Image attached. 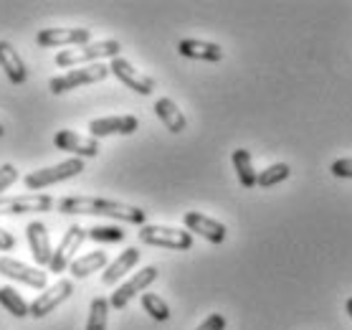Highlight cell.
<instances>
[{
	"label": "cell",
	"mask_w": 352,
	"mask_h": 330,
	"mask_svg": "<svg viewBox=\"0 0 352 330\" xmlns=\"http://www.w3.org/2000/svg\"><path fill=\"white\" fill-rule=\"evenodd\" d=\"M122 51V43L114 39L107 41H96V43H89V46H79V49H69V51H58L54 61L61 69H72V66H89V64H99V59H117Z\"/></svg>",
	"instance_id": "2"
},
{
	"label": "cell",
	"mask_w": 352,
	"mask_h": 330,
	"mask_svg": "<svg viewBox=\"0 0 352 330\" xmlns=\"http://www.w3.org/2000/svg\"><path fill=\"white\" fill-rule=\"evenodd\" d=\"M0 307H6L13 318H28L31 315V305L13 287H0Z\"/></svg>",
	"instance_id": "23"
},
{
	"label": "cell",
	"mask_w": 352,
	"mask_h": 330,
	"mask_svg": "<svg viewBox=\"0 0 352 330\" xmlns=\"http://www.w3.org/2000/svg\"><path fill=\"white\" fill-rule=\"evenodd\" d=\"M140 127V120L135 114H112V117H99L89 122V132L94 140L109 135H132Z\"/></svg>",
	"instance_id": "13"
},
{
	"label": "cell",
	"mask_w": 352,
	"mask_h": 330,
	"mask_svg": "<svg viewBox=\"0 0 352 330\" xmlns=\"http://www.w3.org/2000/svg\"><path fill=\"white\" fill-rule=\"evenodd\" d=\"M137 262H140V249H137V247H127L114 262H109V267H107L104 274H102V285H117Z\"/></svg>",
	"instance_id": "20"
},
{
	"label": "cell",
	"mask_w": 352,
	"mask_h": 330,
	"mask_svg": "<svg viewBox=\"0 0 352 330\" xmlns=\"http://www.w3.org/2000/svg\"><path fill=\"white\" fill-rule=\"evenodd\" d=\"M0 274L8 277V280L23 282L25 287H33V290H41V292L48 287V277L41 267H28L10 257H0Z\"/></svg>",
	"instance_id": "9"
},
{
	"label": "cell",
	"mask_w": 352,
	"mask_h": 330,
	"mask_svg": "<svg viewBox=\"0 0 352 330\" xmlns=\"http://www.w3.org/2000/svg\"><path fill=\"white\" fill-rule=\"evenodd\" d=\"M54 145L64 153H74V158H96L99 155V143L94 137H84L74 130H58L54 135Z\"/></svg>",
	"instance_id": "14"
},
{
	"label": "cell",
	"mask_w": 352,
	"mask_h": 330,
	"mask_svg": "<svg viewBox=\"0 0 352 330\" xmlns=\"http://www.w3.org/2000/svg\"><path fill=\"white\" fill-rule=\"evenodd\" d=\"M140 300H142V310L150 315L153 320H157V322L170 320V307L160 295H155V292H144V295H140Z\"/></svg>",
	"instance_id": "24"
},
{
	"label": "cell",
	"mask_w": 352,
	"mask_h": 330,
	"mask_svg": "<svg viewBox=\"0 0 352 330\" xmlns=\"http://www.w3.org/2000/svg\"><path fill=\"white\" fill-rule=\"evenodd\" d=\"M18 178H21V173H18L16 165L13 163H3L0 165V196L6 194L13 183H18Z\"/></svg>",
	"instance_id": "28"
},
{
	"label": "cell",
	"mask_w": 352,
	"mask_h": 330,
	"mask_svg": "<svg viewBox=\"0 0 352 330\" xmlns=\"http://www.w3.org/2000/svg\"><path fill=\"white\" fill-rule=\"evenodd\" d=\"M329 173L335 178H352V158H340L329 165Z\"/></svg>",
	"instance_id": "29"
},
{
	"label": "cell",
	"mask_w": 352,
	"mask_h": 330,
	"mask_svg": "<svg viewBox=\"0 0 352 330\" xmlns=\"http://www.w3.org/2000/svg\"><path fill=\"white\" fill-rule=\"evenodd\" d=\"M89 239L91 242H102V244H117V242H124V236L127 234L122 231L120 226H91V229H87Z\"/></svg>",
	"instance_id": "27"
},
{
	"label": "cell",
	"mask_w": 352,
	"mask_h": 330,
	"mask_svg": "<svg viewBox=\"0 0 352 330\" xmlns=\"http://www.w3.org/2000/svg\"><path fill=\"white\" fill-rule=\"evenodd\" d=\"M109 267V259H107L104 251H89V254H81L79 259H74L72 262V274L76 277V280H84V277H89V274L99 272V269H107Z\"/></svg>",
	"instance_id": "21"
},
{
	"label": "cell",
	"mask_w": 352,
	"mask_h": 330,
	"mask_svg": "<svg viewBox=\"0 0 352 330\" xmlns=\"http://www.w3.org/2000/svg\"><path fill=\"white\" fill-rule=\"evenodd\" d=\"M109 300L104 298H94L91 300V307H89V320L87 330H107V320H109Z\"/></svg>",
	"instance_id": "25"
},
{
	"label": "cell",
	"mask_w": 352,
	"mask_h": 330,
	"mask_svg": "<svg viewBox=\"0 0 352 330\" xmlns=\"http://www.w3.org/2000/svg\"><path fill=\"white\" fill-rule=\"evenodd\" d=\"M195 330H226V318L221 313H213V315H208L206 320L200 322Z\"/></svg>",
	"instance_id": "30"
},
{
	"label": "cell",
	"mask_w": 352,
	"mask_h": 330,
	"mask_svg": "<svg viewBox=\"0 0 352 330\" xmlns=\"http://www.w3.org/2000/svg\"><path fill=\"white\" fill-rule=\"evenodd\" d=\"M155 280H157V267H144V269H140V272L135 274V277H129L124 285H120V287L114 290V295L109 298V305H112L114 310L127 307L129 300L137 298V295H144L147 287H150Z\"/></svg>",
	"instance_id": "7"
},
{
	"label": "cell",
	"mask_w": 352,
	"mask_h": 330,
	"mask_svg": "<svg viewBox=\"0 0 352 330\" xmlns=\"http://www.w3.org/2000/svg\"><path fill=\"white\" fill-rule=\"evenodd\" d=\"M344 310H347V315H350V320H352V298L344 302Z\"/></svg>",
	"instance_id": "32"
},
{
	"label": "cell",
	"mask_w": 352,
	"mask_h": 330,
	"mask_svg": "<svg viewBox=\"0 0 352 330\" xmlns=\"http://www.w3.org/2000/svg\"><path fill=\"white\" fill-rule=\"evenodd\" d=\"M79 173H84V161L81 158H69L64 163H56L51 168H38L28 173L23 178V185L28 191H43L48 185L61 183V181H69V178H76Z\"/></svg>",
	"instance_id": "4"
},
{
	"label": "cell",
	"mask_w": 352,
	"mask_h": 330,
	"mask_svg": "<svg viewBox=\"0 0 352 330\" xmlns=\"http://www.w3.org/2000/svg\"><path fill=\"white\" fill-rule=\"evenodd\" d=\"M13 249H16V236L0 226V251H13Z\"/></svg>",
	"instance_id": "31"
},
{
	"label": "cell",
	"mask_w": 352,
	"mask_h": 330,
	"mask_svg": "<svg viewBox=\"0 0 352 330\" xmlns=\"http://www.w3.org/2000/svg\"><path fill=\"white\" fill-rule=\"evenodd\" d=\"M109 72H112L114 76H117V79L124 84V87H129L132 92L142 94V97H150V94L155 92V79H153V76H147V74L137 72V69L129 64L127 59H122V56L112 59V61H109Z\"/></svg>",
	"instance_id": "10"
},
{
	"label": "cell",
	"mask_w": 352,
	"mask_h": 330,
	"mask_svg": "<svg viewBox=\"0 0 352 330\" xmlns=\"http://www.w3.org/2000/svg\"><path fill=\"white\" fill-rule=\"evenodd\" d=\"M140 242L147 247H160V249H175L185 251L192 247V234L188 229H175V226H160V224H144L140 226Z\"/></svg>",
	"instance_id": "3"
},
{
	"label": "cell",
	"mask_w": 352,
	"mask_h": 330,
	"mask_svg": "<svg viewBox=\"0 0 352 330\" xmlns=\"http://www.w3.org/2000/svg\"><path fill=\"white\" fill-rule=\"evenodd\" d=\"M183 224L190 234H198V236H203V239L210 244H223L226 236H228L226 224L206 216V214H200V211H188V214H183Z\"/></svg>",
	"instance_id": "12"
},
{
	"label": "cell",
	"mask_w": 352,
	"mask_h": 330,
	"mask_svg": "<svg viewBox=\"0 0 352 330\" xmlns=\"http://www.w3.org/2000/svg\"><path fill=\"white\" fill-rule=\"evenodd\" d=\"M74 292V282L72 280H58L56 285H51V287H46V290L41 292L38 298L31 302V318H46L48 313H54L61 302H66V300L72 298Z\"/></svg>",
	"instance_id": "11"
},
{
	"label": "cell",
	"mask_w": 352,
	"mask_h": 330,
	"mask_svg": "<svg viewBox=\"0 0 352 330\" xmlns=\"http://www.w3.org/2000/svg\"><path fill=\"white\" fill-rule=\"evenodd\" d=\"M177 54L185 59H198V61H221L223 59V49L218 43L198 39H183L177 43Z\"/></svg>",
	"instance_id": "17"
},
{
	"label": "cell",
	"mask_w": 352,
	"mask_h": 330,
	"mask_svg": "<svg viewBox=\"0 0 352 330\" xmlns=\"http://www.w3.org/2000/svg\"><path fill=\"white\" fill-rule=\"evenodd\" d=\"M58 211L69 214V216H107L135 226H144L147 221V214L140 206L109 201V198H99V196H66L58 201Z\"/></svg>",
	"instance_id": "1"
},
{
	"label": "cell",
	"mask_w": 352,
	"mask_h": 330,
	"mask_svg": "<svg viewBox=\"0 0 352 330\" xmlns=\"http://www.w3.org/2000/svg\"><path fill=\"white\" fill-rule=\"evenodd\" d=\"M3 135H6V127H3V125H0V137H3Z\"/></svg>",
	"instance_id": "33"
},
{
	"label": "cell",
	"mask_w": 352,
	"mask_h": 330,
	"mask_svg": "<svg viewBox=\"0 0 352 330\" xmlns=\"http://www.w3.org/2000/svg\"><path fill=\"white\" fill-rule=\"evenodd\" d=\"M36 41H38V46H46V49H54V46L79 49V46H89L91 31L89 28H43L38 31Z\"/></svg>",
	"instance_id": "8"
},
{
	"label": "cell",
	"mask_w": 352,
	"mask_h": 330,
	"mask_svg": "<svg viewBox=\"0 0 352 330\" xmlns=\"http://www.w3.org/2000/svg\"><path fill=\"white\" fill-rule=\"evenodd\" d=\"M87 239H89L87 229H81L79 224L69 226V229H66V234L61 236V244L54 249V259H51L48 269H51L54 274H61L66 267H72L74 254L81 249V244L87 242Z\"/></svg>",
	"instance_id": "6"
},
{
	"label": "cell",
	"mask_w": 352,
	"mask_h": 330,
	"mask_svg": "<svg viewBox=\"0 0 352 330\" xmlns=\"http://www.w3.org/2000/svg\"><path fill=\"white\" fill-rule=\"evenodd\" d=\"M25 239H28V247H31L33 262L38 267H48L51 259H54V249H51V236H48V229L43 221H31L25 226Z\"/></svg>",
	"instance_id": "15"
},
{
	"label": "cell",
	"mask_w": 352,
	"mask_h": 330,
	"mask_svg": "<svg viewBox=\"0 0 352 330\" xmlns=\"http://www.w3.org/2000/svg\"><path fill=\"white\" fill-rule=\"evenodd\" d=\"M54 209V198L48 194H28V196H10V203L6 206L3 216H18V214H46Z\"/></svg>",
	"instance_id": "16"
},
{
	"label": "cell",
	"mask_w": 352,
	"mask_h": 330,
	"mask_svg": "<svg viewBox=\"0 0 352 330\" xmlns=\"http://www.w3.org/2000/svg\"><path fill=\"white\" fill-rule=\"evenodd\" d=\"M0 69L6 72V76L13 84H23L28 79L23 59H21V54L13 49V43H8V41H0Z\"/></svg>",
	"instance_id": "18"
},
{
	"label": "cell",
	"mask_w": 352,
	"mask_h": 330,
	"mask_svg": "<svg viewBox=\"0 0 352 330\" xmlns=\"http://www.w3.org/2000/svg\"><path fill=\"white\" fill-rule=\"evenodd\" d=\"M155 114H157V120L168 127V132L173 135H180L185 127H188V120H185V114L180 112V107L173 102L170 97H162L155 102Z\"/></svg>",
	"instance_id": "19"
},
{
	"label": "cell",
	"mask_w": 352,
	"mask_h": 330,
	"mask_svg": "<svg viewBox=\"0 0 352 330\" xmlns=\"http://www.w3.org/2000/svg\"><path fill=\"white\" fill-rule=\"evenodd\" d=\"M109 66L107 64H89L79 66V69H72V72L61 74V76H54L48 81V89L51 94H66L76 87H84V84H96V81H104L109 76Z\"/></svg>",
	"instance_id": "5"
},
{
	"label": "cell",
	"mask_w": 352,
	"mask_h": 330,
	"mask_svg": "<svg viewBox=\"0 0 352 330\" xmlns=\"http://www.w3.org/2000/svg\"><path fill=\"white\" fill-rule=\"evenodd\" d=\"M231 161H233V168H236V176H239V183L243 185V188H254L258 181V173L254 170L251 153L243 150V147H239V150H233Z\"/></svg>",
	"instance_id": "22"
},
{
	"label": "cell",
	"mask_w": 352,
	"mask_h": 330,
	"mask_svg": "<svg viewBox=\"0 0 352 330\" xmlns=\"http://www.w3.org/2000/svg\"><path fill=\"white\" fill-rule=\"evenodd\" d=\"M289 176H292V168H289L287 163H274V165H269L266 170L258 173L256 185H261V188H274V185L284 183Z\"/></svg>",
	"instance_id": "26"
}]
</instances>
